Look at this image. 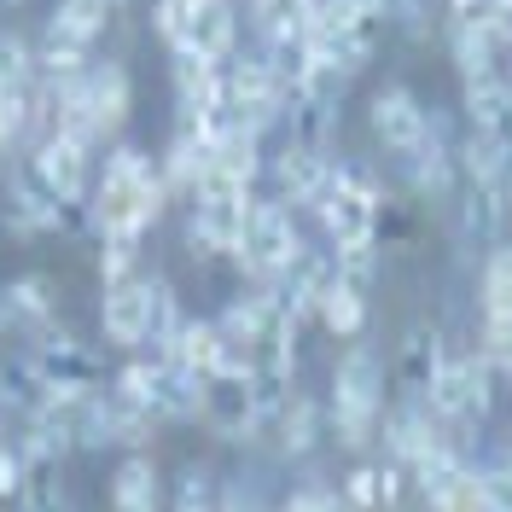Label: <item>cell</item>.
Masks as SVG:
<instances>
[{"label":"cell","instance_id":"cell-1","mask_svg":"<svg viewBox=\"0 0 512 512\" xmlns=\"http://www.w3.org/2000/svg\"><path fill=\"white\" fill-rule=\"evenodd\" d=\"M169 187H163V163L140 146H105L99 152V175L88 192V227L99 239H140L146 227L163 216Z\"/></svg>","mask_w":512,"mask_h":512},{"label":"cell","instance_id":"cell-2","mask_svg":"<svg viewBox=\"0 0 512 512\" xmlns=\"http://www.w3.org/2000/svg\"><path fill=\"white\" fill-rule=\"evenodd\" d=\"M111 390L123 396L128 408H140L152 425L198 419V402H204V379H192L175 355H152V350H140L134 361H123Z\"/></svg>","mask_w":512,"mask_h":512},{"label":"cell","instance_id":"cell-3","mask_svg":"<svg viewBox=\"0 0 512 512\" xmlns=\"http://www.w3.org/2000/svg\"><path fill=\"white\" fill-rule=\"evenodd\" d=\"M315 222L332 239V251H379V222H384V192L373 175H361L355 163H338L326 192L315 198Z\"/></svg>","mask_w":512,"mask_h":512},{"label":"cell","instance_id":"cell-4","mask_svg":"<svg viewBox=\"0 0 512 512\" xmlns=\"http://www.w3.org/2000/svg\"><path fill=\"white\" fill-rule=\"evenodd\" d=\"M384 419V361L373 350H350L332 367V396H326V425L344 448H367Z\"/></svg>","mask_w":512,"mask_h":512},{"label":"cell","instance_id":"cell-5","mask_svg":"<svg viewBox=\"0 0 512 512\" xmlns=\"http://www.w3.org/2000/svg\"><path fill=\"white\" fill-rule=\"evenodd\" d=\"M303 256V233H297V210L280 204V198H268V192H251V216H245V233H239V274L251 280L256 291L274 286L280 274H286L291 262Z\"/></svg>","mask_w":512,"mask_h":512},{"label":"cell","instance_id":"cell-6","mask_svg":"<svg viewBox=\"0 0 512 512\" xmlns=\"http://www.w3.org/2000/svg\"><path fill=\"white\" fill-rule=\"evenodd\" d=\"M425 408L437 414L443 431H472L495 408V367L483 350H448L437 379L425 390Z\"/></svg>","mask_w":512,"mask_h":512},{"label":"cell","instance_id":"cell-7","mask_svg":"<svg viewBox=\"0 0 512 512\" xmlns=\"http://www.w3.org/2000/svg\"><path fill=\"white\" fill-rule=\"evenodd\" d=\"M251 216V187H222V181H204L187 198V239L198 256H233L239 251V233Z\"/></svg>","mask_w":512,"mask_h":512},{"label":"cell","instance_id":"cell-8","mask_svg":"<svg viewBox=\"0 0 512 512\" xmlns=\"http://www.w3.org/2000/svg\"><path fill=\"white\" fill-rule=\"evenodd\" d=\"M30 169L53 187L64 210H88V192H94V175H99V152L88 140H76V134H47V140H35L30 152Z\"/></svg>","mask_w":512,"mask_h":512},{"label":"cell","instance_id":"cell-9","mask_svg":"<svg viewBox=\"0 0 512 512\" xmlns=\"http://www.w3.org/2000/svg\"><path fill=\"white\" fill-rule=\"evenodd\" d=\"M152 315H158V280L128 274L99 291V326L117 350H152Z\"/></svg>","mask_w":512,"mask_h":512},{"label":"cell","instance_id":"cell-10","mask_svg":"<svg viewBox=\"0 0 512 512\" xmlns=\"http://www.w3.org/2000/svg\"><path fill=\"white\" fill-rule=\"evenodd\" d=\"M198 419H204L216 437H227V443H251V437H262V425H268V419H262V402H256L251 373H239V367L204 379Z\"/></svg>","mask_w":512,"mask_h":512},{"label":"cell","instance_id":"cell-11","mask_svg":"<svg viewBox=\"0 0 512 512\" xmlns=\"http://www.w3.org/2000/svg\"><path fill=\"white\" fill-rule=\"evenodd\" d=\"M24 361H30V373L41 379V390H99V384H111L99 350L82 344V338H70V332L35 338L30 350H24Z\"/></svg>","mask_w":512,"mask_h":512},{"label":"cell","instance_id":"cell-12","mask_svg":"<svg viewBox=\"0 0 512 512\" xmlns=\"http://www.w3.org/2000/svg\"><path fill=\"white\" fill-rule=\"evenodd\" d=\"M0 222H6V233H18V239H41V233H53V227L70 222V210L53 198V187L24 158L12 175H0Z\"/></svg>","mask_w":512,"mask_h":512},{"label":"cell","instance_id":"cell-13","mask_svg":"<svg viewBox=\"0 0 512 512\" xmlns=\"http://www.w3.org/2000/svg\"><path fill=\"white\" fill-rule=\"evenodd\" d=\"M332 169H338V158H332V152H315V146H291V140H286V146L268 158L262 181H256V192L280 198V204H291V210H315V198L326 192Z\"/></svg>","mask_w":512,"mask_h":512},{"label":"cell","instance_id":"cell-14","mask_svg":"<svg viewBox=\"0 0 512 512\" xmlns=\"http://www.w3.org/2000/svg\"><path fill=\"white\" fill-rule=\"evenodd\" d=\"M367 123H373V140H379L390 158H402V152H414L419 140H431V128H437V111L414 94V88H402V82H390L373 94L367 105Z\"/></svg>","mask_w":512,"mask_h":512},{"label":"cell","instance_id":"cell-15","mask_svg":"<svg viewBox=\"0 0 512 512\" xmlns=\"http://www.w3.org/2000/svg\"><path fill=\"white\" fill-rule=\"evenodd\" d=\"M163 507V478L146 448H128L111 472V512H158Z\"/></svg>","mask_w":512,"mask_h":512},{"label":"cell","instance_id":"cell-16","mask_svg":"<svg viewBox=\"0 0 512 512\" xmlns=\"http://www.w3.org/2000/svg\"><path fill=\"white\" fill-rule=\"evenodd\" d=\"M169 355L187 367L192 379H210V373H227V367H233V350H227V338H222L216 320H181Z\"/></svg>","mask_w":512,"mask_h":512},{"label":"cell","instance_id":"cell-17","mask_svg":"<svg viewBox=\"0 0 512 512\" xmlns=\"http://www.w3.org/2000/svg\"><path fill=\"white\" fill-rule=\"evenodd\" d=\"M315 320L332 332V338H361L367 332V286H355V280H344L338 268H332V280H326V291H320L315 303Z\"/></svg>","mask_w":512,"mask_h":512},{"label":"cell","instance_id":"cell-18","mask_svg":"<svg viewBox=\"0 0 512 512\" xmlns=\"http://www.w3.org/2000/svg\"><path fill=\"white\" fill-rule=\"evenodd\" d=\"M402 483H408V472H402L396 460H367V466H355L350 483H344V507L350 512H390L402 501Z\"/></svg>","mask_w":512,"mask_h":512},{"label":"cell","instance_id":"cell-19","mask_svg":"<svg viewBox=\"0 0 512 512\" xmlns=\"http://www.w3.org/2000/svg\"><path fill=\"white\" fill-rule=\"evenodd\" d=\"M448 344L431 332V326H414L408 338H402V350H396V384L408 390V396H419L425 402V390H431V379H437V367H443Z\"/></svg>","mask_w":512,"mask_h":512},{"label":"cell","instance_id":"cell-20","mask_svg":"<svg viewBox=\"0 0 512 512\" xmlns=\"http://www.w3.org/2000/svg\"><path fill=\"white\" fill-rule=\"evenodd\" d=\"M128 0H53V12H47V30L70 35V41H82V47H99V35L111 30V18H123Z\"/></svg>","mask_w":512,"mask_h":512},{"label":"cell","instance_id":"cell-21","mask_svg":"<svg viewBox=\"0 0 512 512\" xmlns=\"http://www.w3.org/2000/svg\"><path fill=\"white\" fill-rule=\"evenodd\" d=\"M320 419H326V414H320L315 402L291 390V402L268 419V431H262V437H274V448H280L286 460H303V454H315V443H320Z\"/></svg>","mask_w":512,"mask_h":512},{"label":"cell","instance_id":"cell-22","mask_svg":"<svg viewBox=\"0 0 512 512\" xmlns=\"http://www.w3.org/2000/svg\"><path fill=\"white\" fill-rule=\"evenodd\" d=\"M478 309H483V332H507L512 326V245H495L483 256Z\"/></svg>","mask_w":512,"mask_h":512},{"label":"cell","instance_id":"cell-23","mask_svg":"<svg viewBox=\"0 0 512 512\" xmlns=\"http://www.w3.org/2000/svg\"><path fill=\"white\" fill-rule=\"evenodd\" d=\"M12 501H18V512H76L70 507V489L59 478V460H35L24 472V489Z\"/></svg>","mask_w":512,"mask_h":512},{"label":"cell","instance_id":"cell-24","mask_svg":"<svg viewBox=\"0 0 512 512\" xmlns=\"http://www.w3.org/2000/svg\"><path fill=\"white\" fill-rule=\"evenodd\" d=\"M169 512H216V483H210V466H187L175 478V501Z\"/></svg>","mask_w":512,"mask_h":512},{"label":"cell","instance_id":"cell-25","mask_svg":"<svg viewBox=\"0 0 512 512\" xmlns=\"http://www.w3.org/2000/svg\"><path fill=\"white\" fill-rule=\"evenodd\" d=\"M198 6H204V0H152V30H158V41L169 47V53L181 47V35H187Z\"/></svg>","mask_w":512,"mask_h":512},{"label":"cell","instance_id":"cell-26","mask_svg":"<svg viewBox=\"0 0 512 512\" xmlns=\"http://www.w3.org/2000/svg\"><path fill=\"white\" fill-rule=\"evenodd\" d=\"M134 251H140V239H99V280L111 286V280L140 274V268H134Z\"/></svg>","mask_w":512,"mask_h":512},{"label":"cell","instance_id":"cell-27","mask_svg":"<svg viewBox=\"0 0 512 512\" xmlns=\"http://www.w3.org/2000/svg\"><path fill=\"white\" fill-rule=\"evenodd\" d=\"M448 30H466V24H483V18H507L501 0H443Z\"/></svg>","mask_w":512,"mask_h":512},{"label":"cell","instance_id":"cell-28","mask_svg":"<svg viewBox=\"0 0 512 512\" xmlns=\"http://www.w3.org/2000/svg\"><path fill=\"white\" fill-rule=\"evenodd\" d=\"M483 489H489V501L501 512H512V460H483Z\"/></svg>","mask_w":512,"mask_h":512},{"label":"cell","instance_id":"cell-29","mask_svg":"<svg viewBox=\"0 0 512 512\" xmlns=\"http://www.w3.org/2000/svg\"><path fill=\"white\" fill-rule=\"evenodd\" d=\"M24 472H30L24 448L6 437V443H0V495H18V489H24Z\"/></svg>","mask_w":512,"mask_h":512},{"label":"cell","instance_id":"cell-30","mask_svg":"<svg viewBox=\"0 0 512 512\" xmlns=\"http://www.w3.org/2000/svg\"><path fill=\"white\" fill-rule=\"evenodd\" d=\"M483 355H489V367H495V373H507V379H512V326H507V332H483Z\"/></svg>","mask_w":512,"mask_h":512},{"label":"cell","instance_id":"cell-31","mask_svg":"<svg viewBox=\"0 0 512 512\" xmlns=\"http://www.w3.org/2000/svg\"><path fill=\"white\" fill-rule=\"evenodd\" d=\"M12 6H24V0H0V12H12Z\"/></svg>","mask_w":512,"mask_h":512},{"label":"cell","instance_id":"cell-32","mask_svg":"<svg viewBox=\"0 0 512 512\" xmlns=\"http://www.w3.org/2000/svg\"><path fill=\"white\" fill-rule=\"evenodd\" d=\"M0 443H6V419H0Z\"/></svg>","mask_w":512,"mask_h":512},{"label":"cell","instance_id":"cell-33","mask_svg":"<svg viewBox=\"0 0 512 512\" xmlns=\"http://www.w3.org/2000/svg\"><path fill=\"white\" fill-rule=\"evenodd\" d=\"M0 169H6V146H0Z\"/></svg>","mask_w":512,"mask_h":512},{"label":"cell","instance_id":"cell-34","mask_svg":"<svg viewBox=\"0 0 512 512\" xmlns=\"http://www.w3.org/2000/svg\"><path fill=\"white\" fill-rule=\"evenodd\" d=\"M507 216H512V198H507Z\"/></svg>","mask_w":512,"mask_h":512}]
</instances>
